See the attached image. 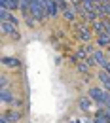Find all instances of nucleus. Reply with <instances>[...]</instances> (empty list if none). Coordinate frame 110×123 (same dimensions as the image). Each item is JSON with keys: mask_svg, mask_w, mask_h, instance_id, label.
Masks as SVG:
<instances>
[{"mask_svg": "<svg viewBox=\"0 0 110 123\" xmlns=\"http://www.w3.org/2000/svg\"><path fill=\"white\" fill-rule=\"evenodd\" d=\"M29 13H31L36 21H44V19L47 17V13H46V0H31Z\"/></svg>", "mask_w": 110, "mask_h": 123, "instance_id": "nucleus-1", "label": "nucleus"}, {"mask_svg": "<svg viewBox=\"0 0 110 123\" xmlns=\"http://www.w3.org/2000/svg\"><path fill=\"white\" fill-rule=\"evenodd\" d=\"M89 97L93 98L99 106H106L108 104V98H110L108 91H104L103 87H89Z\"/></svg>", "mask_w": 110, "mask_h": 123, "instance_id": "nucleus-2", "label": "nucleus"}, {"mask_svg": "<svg viewBox=\"0 0 110 123\" xmlns=\"http://www.w3.org/2000/svg\"><path fill=\"white\" fill-rule=\"evenodd\" d=\"M2 34L12 38V40H19L21 34H19V29H17L15 23H8V21H2Z\"/></svg>", "mask_w": 110, "mask_h": 123, "instance_id": "nucleus-3", "label": "nucleus"}, {"mask_svg": "<svg viewBox=\"0 0 110 123\" xmlns=\"http://www.w3.org/2000/svg\"><path fill=\"white\" fill-rule=\"evenodd\" d=\"M0 97H2V102H4V104H10V106H23V102H21V100H19V98H17L15 97V93L12 91V89H2V95H0Z\"/></svg>", "mask_w": 110, "mask_h": 123, "instance_id": "nucleus-4", "label": "nucleus"}, {"mask_svg": "<svg viewBox=\"0 0 110 123\" xmlns=\"http://www.w3.org/2000/svg\"><path fill=\"white\" fill-rule=\"evenodd\" d=\"M2 119H6L8 123H19L23 119V112H19L17 108H8L2 114Z\"/></svg>", "mask_w": 110, "mask_h": 123, "instance_id": "nucleus-5", "label": "nucleus"}, {"mask_svg": "<svg viewBox=\"0 0 110 123\" xmlns=\"http://www.w3.org/2000/svg\"><path fill=\"white\" fill-rule=\"evenodd\" d=\"M93 29H87V27H78V32H76V38L82 40L84 44H89L93 40Z\"/></svg>", "mask_w": 110, "mask_h": 123, "instance_id": "nucleus-6", "label": "nucleus"}, {"mask_svg": "<svg viewBox=\"0 0 110 123\" xmlns=\"http://www.w3.org/2000/svg\"><path fill=\"white\" fill-rule=\"evenodd\" d=\"M93 104H95V100L89 97V95H82L78 98V108L82 112H89V110L93 108Z\"/></svg>", "mask_w": 110, "mask_h": 123, "instance_id": "nucleus-7", "label": "nucleus"}, {"mask_svg": "<svg viewBox=\"0 0 110 123\" xmlns=\"http://www.w3.org/2000/svg\"><path fill=\"white\" fill-rule=\"evenodd\" d=\"M59 4L55 2V0H46V13L49 19H55V17L59 15Z\"/></svg>", "mask_w": 110, "mask_h": 123, "instance_id": "nucleus-8", "label": "nucleus"}, {"mask_svg": "<svg viewBox=\"0 0 110 123\" xmlns=\"http://www.w3.org/2000/svg\"><path fill=\"white\" fill-rule=\"evenodd\" d=\"M2 64H4V68L17 70V68L21 66V61H19L17 57H8V55H4V57H2Z\"/></svg>", "mask_w": 110, "mask_h": 123, "instance_id": "nucleus-9", "label": "nucleus"}, {"mask_svg": "<svg viewBox=\"0 0 110 123\" xmlns=\"http://www.w3.org/2000/svg\"><path fill=\"white\" fill-rule=\"evenodd\" d=\"M63 17L66 21H76L78 19V12H76V4H68V8H65L63 10Z\"/></svg>", "mask_w": 110, "mask_h": 123, "instance_id": "nucleus-10", "label": "nucleus"}, {"mask_svg": "<svg viewBox=\"0 0 110 123\" xmlns=\"http://www.w3.org/2000/svg\"><path fill=\"white\" fill-rule=\"evenodd\" d=\"M93 61L97 66H101V70L106 66V62H108V59H106V55H104V51H101V49H95L93 53Z\"/></svg>", "mask_w": 110, "mask_h": 123, "instance_id": "nucleus-11", "label": "nucleus"}, {"mask_svg": "<svg viewBox=\"0 0 110 123\" xmlns=\"http://www.w3.org/2000/svg\"><path fill=\"white\" fill-rule=\"evenodd\" d=\"M97 78H99V81H101V87H103L104 91L110 93V74H108V72H104V70H101Z\"/></svg>", "mask_w": 110, "mask_h": 123, "instance_id": "nucleus-12", "label": "nucleus"}, {"mask_svg": "<svg viewBox=\"0 0 110 123\" xmlns=\"http://www.w3.org/2000/svg\"><path fill=\"white\" fill-rule=\"evenodd\" d=\"M0 19H2V21H8V23H19V21H17V17H15V13H13V12H10V10H4V8H2V12H0Z\"/></svg>", "mask_w": 110, "mask_h": 123, "instance_id": "nucleus-13", "label": "nucleus"}, {"mask_svg": "<svg viewBox=\"0 0 110 123\" xmlns=\"http://www.w3.org/2000/svg\"><path fill=\"white\" fill-rule=\"evenodd\" d=\"M97 46H99V47H108L110 46V34H108V32H101V34H97Z\"/></svg>", "mask_w": 110, "mask_h": 123, "instance_id": "nucleus-14", "label": "nucleus"}, {"mask_svg": "<svg viewBox=\"0 0 110 123\" xmlns=\"http://www.w3.org/2000/svg\"><path fill=\"white\" fill-rule=\"evenodd\" d=\"M0 6L4 10H10V12H15L17 8H21L19 6V0H0Z\"/></svg>", "mask_w": 110, "mask_h": 123, "instance_id": "nucleus-15", "label": "nucleus"}, {"mask_svg": "<svg viewBox=\"0 0 110 123\" xmlns=\"http://www.w3.org/2000/svg\"><path fill=\"white\" fill-rule=\"evenodd\" d=\"M8 83H10V81H8V76L4 74L2 80H0V87H2V89H8Z\"/></svg>", "mask_w": 110, "mask_h": 123, "instance_id": "nucleus-16", "label": "nucleus"}, {"mask_svg": "<svg viewBox=\"0 0 110 123\" xmlns=\"http://www.w3.org/2000/svg\"><path fill=\"white\" fill-rule=\"evenodd\" d=\"M103 70H104V72H108V74H110V61L106 62V66H104V68H103Z\"/></svg>", "mask_w": 110, "mask_h": 123, "instance_id": "nucleus-17", "label": "nucleus"}, {"mask_svg": "<svg viewBox=\"0 0 110 123\" xmlns=\"http://www.w3.org/2000/svg\"><path fill=\"white\" fill-rule=\"evenodd\" d=\"M93 123H106V121H104V119H99V117H97V119H95Z\"/></svg>", "mask_w": 110, "mask_h": 123, "instance_id": "nucleus-18", "label": "nucleus"}, {"mask_svg": "<svg viewBox=\"0 0 110 123\" xmlns=\"http://www.w3.org/2000/svg\"><path fill=\"white\" fill-rule=\"evenodd\" d=\"M19 123H21V121H19Z\"/></svg>", "mask_w": 110, "mask_h": 123, "instance_id": "nucleus-19", "label": "nucleus"}]
</instances>
